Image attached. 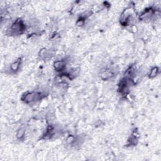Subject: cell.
<instances>
[{
    "label": "cell",
    "mask_w": 161,
    "mask_h": 161,
    "mask_svg": "<svg viewBox=\"0 0 161 161\" xmlns=\"http://www.w3.org/2000/svg\"><path fill=\"white\" fill-rule=\"evenodd\" d=\"M27 26L24 20L18 18L13 22L7 30V33L11 36L18 35L23 33L27 30Z\"/></svg>",
    "instance_id": "6da1fadb"
},
{
    "label": "cell",
    "mask_w": 161,
    "mask_h": 161,
    "mask_svg": "<svg viewBox=\"0 0 161 161\" xmlns=\"http://www.w3.org/2000/svg\"><path fill=\"white\" fill-rule=\"evenodd\" d=\"M156 9L154 8H148L144 10L139 16V19L141 21L143 22H149L153 20L155 18L154 12Z\"/></svg>",
    "instance_id": "7a4b0ae2"
},
{
    "label": "cell",
    "mask_w": 161,
    "mask_h": 161,
    "mask_svg": "<svg viewBox=\"0 0 161 161\" xmlns=\"http://www.w3.org/2000/svg\"><path fill=\"white\" fill-rule=\"evenodd\" d=\"M54 55V51L50 49H42L39 52V56L43 60L50 59Z\"/></svg>",
    "instance_id": "3957f363"
},
{
    "label": "cell",
    "mask_w": 161,
    "mask_h": 161,
    "mask_svg": "<svg viewBox=\"0 0 161 161\" xmlns=\"http://www.w3.org/2000/svg\"><path fill=\"white\" fill-rule=\"evenodd\" d=\"M22 64V59L19 58L13 63L11 64L9 71L11 73H16L20 69V66Z\"/></svg>",
    "instance_id": "277c9868"
},
{
    "label": "cell",
    "mask_w": 161,
    "mask_h": 161,
    "mask_svg": "<svg viewBox=\"0 0 161 161\" xmlns=\"http://www.w3.org/2000/svg\"><path fill=\"white\" fill-rule=\"evenodd\" d=\"M136 75H137L136 69L135 68L134 66H131L129 68H128L125 71L124 74V77L133 79V78L136 76Z\"/></svg>",
    "instance_id": "5b68a950"
},
{
    "label": "cell",
    "mask_w": 161,
    "mask_h": 161,
    "mask_svg": "<svg viewBox=\"0 0 161 161\" xmlns=\"http://www.w3.org/2000/svg\"><path fill=\"white\" fill-rule=\"evenodd\" d=\"M26 131H27V129H26V127H20L18 130H17V132H16V137L19 140H22L24 138L25 135V133H26Z\"/></svg>",
    "instance_id": "8992f818"
},
{
    "label": "cell",
    "mask_w": 161,
    "mask_h": 161,
    "mask_svg": "<svg viewBox=\"0 0 161 161\" xmlns=\"http://www.w3.org/2000/svg\"><path fill=\"white\" fill-rule=\"evenodd\" d=\"M138 136L136 134H132L128 139L127 145L128 146H135L138 143Z\"/></svg>",
    "instance_id": "52a82bcc"
},
{
    "label": "cell",
    "mask_w": 161,
    "mask_h": 161,
    "mask_svg": "<svg viewBox=\"0 0 161 161\" xmlns=\"http://www.w3.org/2000/svg\"><path fill=\"white\" fill-rule=\"evenodd\" d=\"M159 69L158 67H154L151 69L149 74V76L150 78H153L155 77L159 73Z\"/></svg>",
    "instance_id": "ba28073f"
},
{
    "label": "cell",
    "mask_w": 161,
    "mask_h": 161,
    "mask_svg": "<svg viewBox=\"0 0 161 161\" xmlns=\"http://www.w3.org/2000/svg\"><path fill=\"white\" fill-rule=\"evenodd\" d=\"M76 137H74L72 135H69L67 138H66V142L67 144H69V145H73V144L74 143L75 140H76Z\"/></svg>",
    "instance_id": "9c48e42d"
}]
</instances>
